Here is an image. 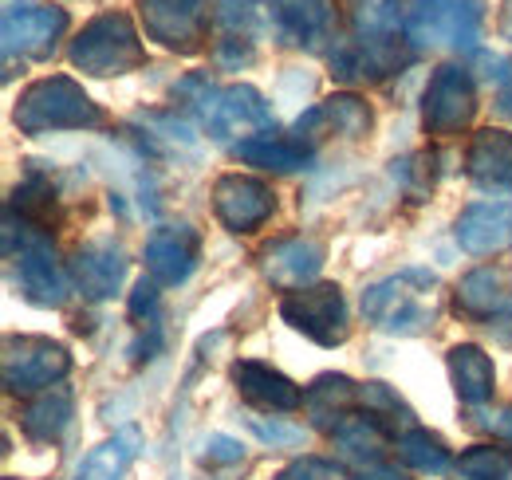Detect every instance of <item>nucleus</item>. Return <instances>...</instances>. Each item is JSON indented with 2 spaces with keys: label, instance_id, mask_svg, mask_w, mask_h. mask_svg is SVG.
I'll return each instance as SVG.
<instances>
[{
  "label": "nucleus",
  "instance_id": "nucleus-1",
  "mask_svg": "<svg viewBox=\"0 0 512 480\" xmlns=\"http://www.w3.org/2000/svg\"><path fill=\"white\" fill-rule=\"evenodd\" d=\"M363 319L383 335H422L438 323V276L426 268H402L363 292Z\"/></svg>",
  "mask_w": 512,
  "mask_h": 480
},
{
  "label": "nucleus",
  "instance_id": "nucleus-2",
  "mask_svg": "<svg viewBox=\"0 0 512 480\" xmlns=\"http://www.w3.org/2000/svg\"><path fill=\"white\" fill-rule=\"evenodd\" d=\"M174 99H182L217 142H229L237 134H253L256 138L260 130H272V122H276L272 103L249 83L213 87L209 75H190L174 87Z\"/></svg>",
  "mask_w": 512,
  "mask_h": 480
},
{
  "label": "nucleus",
  "instance_id": "nucleus-3",
  "mask_svg": "<svg viewBox=\"0 0 512 480\" xmlns=\"http://www.w3.org/2000/svg\"><path fill=\"white\" fill-rule=\"evenodd\" d=\"M12 119L24 134H52V130H95L107 122V115L71 75H48L24 87Z\"/></svg>",
  "mask_w": 512,
  "mask_h": 480
},
{
  "label": "nucleus",
  "instance_id": "nucleus-4",
  "mask_svg": "<svg viewBox=\"0 0 512 480\" xmlns=\"http://www.w3.org/2000/svg\"><path fill=\"white\" fill-rule=\"evenodd\" d=\"M71 63L83 75H130L146 63V48L138 40V28L127 12H99L83 24V32L71 40Z\"/></svg>",
  "mask_w": 512,
  "mask_h": 480
},
{
  "label": "nucleus",
  "instance_id": "nucleus-5",
  "mask_svg": "<svg viewBox=\"0 0 512 480\" xmlns=\"http://www.w3.org/2000/svg\"><path fill=\"white\" fill-rule=\"evenodd\" d=\"M4 244L8 256L16 264V284L24 292V300L36 307H60L67 300V276L48 244V233L28 229L24 221H16L12 213L4 217Z\"/></svg>",
  "mask_w": 512,
  "mask_h": 480
},
{
  "label": "nucleus",
  "instance_id": "nucleus-6",
  "mask_svg": "<svg viewBox=\"0 0 512 480\" xmlns=\"http://www.w3.org/2000/svg\"><path fill=\"white\" fill-rule=\"evenodd\" d=\"M485 24V0H410L406 40L414 48H473Z\"/></svg>",
  "mask_w": 512,
  "mask_h": 480
},
{
  "label": "nucleus",
  "instance_id": "nucleus-7",
  "mask_svg": "<svg viewBox=\"0 0 512 480\" xmlns=\"http://www.w3.org/2000/svg\"><path fill=\"white\" fill-rule=\"evenodd\" d=\"M71 370V355L64 343H52L44 335H8L4 339V386L8 394H44L60 386Z\"/></svg>",
  "mask_w": 512,
  "mask_h": 480
},
{
  "label": "nucleus",
  "instance_id": "nucleus-8",
  "mask_svg": "<svg viewBox=\"0 0 512 480\" xmlns=\"http://www.w3.org/2000/svg\"><path fill=\"white\" fill-rule=\"evenodd\" d=\"M67 32V12L44 0H12L4 8V63L48 60Z\"/></svg>",
  "mask_w": 512,
  "mask_h": 480
},
{
  "label": "nucleus",
  "instance_id": "nucleus-9",
  "mask_svg": "<svg viewBox=\"0 0 512 480\" xmlns=\"http://www.w3.org/2000/svg\"><path fill=\"white\" fill-rule=\"evenodd\" d=\"M280 319L308 335L312 343L320 347H339L347 343L351 335V319H347V300L335 284H316V288H300V292H288L280 300Z\"/></svg>",
  "mask_w": 512,
  "mask_h": 480
},
{
  "label": "nucleus",
  "instance_id": "nucleus-10",
  "mask_svg": "<svg viewBox=\"0 0 512 480\" xmlns=\"http://www.w3.org/2000/svg\"><path fill=\"white\" fill-rule=\"evenodd\" d=\"M477 115V83L465 67L442 63L430 83H426V99H422V122L426 134L434 138H453L461 134Z\"/></svg>",
  "mask_w": 512,
  "mask_h": 480
},
{
  "label": "nucleus",
  "instance_id": "nucleus-11",
  "mask_svg": "<svg viewBox=\"0 0 512 480\" xmlns=\"http://www.w3.org/2000/svg\"><path fill=\"white\" fill-rule=\"evenodd\" d=\"M209 0H138L142 32L166 52L193 56L209 36Z\"/></svg>",
  "mask_w": 512,
  "mask_h": 480
},
{
  "label": "nucleus",
  "instance_id": "nucleus-12",
  "mask_svg": "<svg viewBox=\"0 0 512 480\" xmlns=\"http://www.w3.org/2000/svg\"><path fill=\"white\" fill-rule=\"evenodd\" d=\"M213 213L237 237L241 233H256L276 213V193H272V185H264L260 178L225 174L213 185Z\"/></svg>",
  "mask_w": 512,
  "mask_h": 480
},
{
  "label": "nucleus",
  "instance_id": "nucleus-13",
  "mask_svg": "<svg viewBox=\"0 0 512 480\" xmlns=\"http://www.w3.org/2000/svg\"><path fill=\"white\" fill-rule=\"evenodd\" d=\"M197 256H201V233L193 225H158L142 248L146 272L162 288L186 284L197 268Z\"/></svg>",
  "mask_w": 512,
  "mask_h": 480
},
{
  "label": "nucleus",
  "instance_id": "nucleus-14",
  "mask_svg": "<svg viewBox=\"0 0 512 480\" xmlns=\"http://www.w3.org/2000/svg\"><path fill=\"white\" fill-rule=\"evenodd\" d=\"M229 378H233L237 394H241L249 406H256V410L292 414V410L304 406V390H300L288 374H280L276 366H268V362H260V359H237L233 370H229Z\"/></svg>",
  "mask_w": 512,
  "mask_h": 480
},
{
  "label": "nucleus",
  "instance_id": "nucleus-15",
  "mask_svg": "<svg viewBox=\"0 0 512 480\" xmlns=\"http://www.w3.org/2000/svg\"><path fill=\"white\" fill-rule=\"evenodd\" d=\"M323 256H327L323 244L312 237L276 240L260 252V272L268 284H276L284 292H300V288H312V280L320 276Z\"/></svg>",
  "mask_w": 512,
  "mask_h": 480
},
{
  "label": "nucleus",
  "instance_id": "nucleus-16",
  "mask_svg": "<svg viewBox=\"0 0 512 480\" xmlns=\"http://www.w3.org/2000/svg\"><path fill=\"white\" fill-rule=\"evenodd\" d=\"M71 280L87 300H111L127 280V256L115 240H87L71 256Z\"/></svg>",
  "mask_w": 512,
  "mask_h": 480
},
{
  "label": "nucleus",
  "instance_id": "nucleus-17",
  "mask_svg": "<svg viewBox=\"0 0 512 480\" xmlns=\"http://www.w3.org/2000/svg\"><path fill=\"white\" fill-rule=\"evenodd\" d=\"M465 174L477 189L512 197V134L509 130H477L465 150Z\"/></svg>",
  "mask_w": 512,
  "mask_h": 480
},
{
  "label": "nucleus",
  "instance_id": "nucleus-18",
  "mask_svg": "<svg viewBox=\"0 0 512 480\" xmlns=\"http://www.w3.org/2000/svg\"><path fill=\"white\" fill-rule=\"evenodd\" d=\"M371 107L367 99L343 91V95H331L323 99L320 107H312L308 115L296 119V134L304 138H323V134H339V138H363L371 130Z\"/></svg>",
  "mask_w": 512,
  "mask_h": 480
},
{
  "label": "nucleus",
  "instance_id": "nucleus-19",
  "mask_svg": "<svg viewBox=\"0 0 512 480\" xmlns=\"http://www.w3.org/2000/svg\"><path fill=\"white\" fill-rule=\"evenodd\" d=\"M457 244L473 256H489L512 240V201H477L457 217Z\"/></svg>",
  "mask_w": 512,
  "mask_h": 480
},
{
  "label": "nucleus",
  "instance_id": "nucleus-20",
  "mask_svg": "<svg viewBox=\"0 0 512 480\" xmlns=\"http://www.w3.org/2000/svg\"><path fill=\"white\" fill-rule=\"evenodd\" d=\"M272 20L288 44L316 48L323 36H331L335 8L331 0H272Z\"/></svg>",
  "mask_w": 512,
  "mask_h": 480
},
{
  "label": "nucleus",
  "instance_id": "nucleus-21",
  "mask_svg": "<svg viewBox=\"0 0 512 480\" xmlns=\"http://www.w3.org/2000/svg\"><path fill=\"white\" fill-rule=\"evenodd\" d=\"M355 406H359V386L347 374H323L304 394V410H308L312 425H320L327 433H335L343 421L351 418Z\"/></svg>",
  "mask_w": 512,
  "mask_h": 480
},
{
  "label": "nucleus",
  "instance_id": "nucleus-22",
  "mask_svg": "<svg viewBox=\"0 0 512 480\" xmlns=\"http://www.w3.org/2000/svg\"><path fill=\"white\" fill-rule=\"evenodd\" d=\"M449 362V378H453V390L465 406H485L493 398V386H497V370L493 359L473 347V343H457L446 355Z\"/></svg>",
  "mask_w": 512,
  "mask_h": 480
},
{
  "label": "nucleus",
  "instance_id": "nucleus-23",
  "mask_svg": "<svg viewBox=\"0 0 512 480\" xmlns=\"http://www.w3.org/2000/svg\"><path fill=\"white\" fill-rule=\"evenodd\" d=\"M512 307V296L505 288V276L497 268H473L461 284H457V311L465 319L489 323L497 315H505Z\"/></svg>",
  "mask_w": 512,
  "mask_h": 480
},
{
  "label": "nucleus",
  "instance_id": "nucleus-24",
  "mask_svg": "<svg viewBox=\"0 0 512 480\" xmlns=\"http://www.w3.org/2000/svg\"><path fill=\"white\" fill-rule=\"evenodd\" d=\"M71 418H75V398H71V390H67V386H52V390H44L32 406H24L20 425H24V433H28L32 441L56 445V441H64V433L71 429Z\"/></svg>",
  "mask_w": 512,
  "mask_h": 480
},
{
  "label": "nucleus",
  "instance_id": "nucleus-25",
  "mask_svg": "<svg viewBox=\"0 0 512 480\" xmlns=\"http://www.w3.org/2000/svg\"><path fill=\"white\" fill-rule=\"evenodd\" d=\"M233 150L241 162H249L256 170H272V174H296V170H308V162H312V150L300 138L256 134V138H241Z\"/></svg>",
  "mask_w": 512,
  "mask_h": 480
},
{
  "label": "nucleus",
  "instance_id": "nucleus-26",
  "mask_svg": "<svg viewBox=\"0 0 512 480\" xmlns=\"http://www.w3.org/2000/svg\"><path fill=\"white\" fill-rule=\"evenodd\" d=\"M331 437H335V445H339L351 461L379 465V457H383V449H386V421L379 418V414H371V410H355Z\"/></svg>",
  "mask_w": 512,
  "mask_h": 480
},
{
  "label": "nucleus",
  "instance_id": "nucleus-27",
  "mask_svg": "<svg viewBox=\"0 0 512 480\" xmlns=\"http://www.w3.org/2000/svg\"><path fill=\"white\" fill-rule=\"evenodd\" d=\"M134 453H138V433L123 429V433H115L111 441H103L99 449L87 453V461L79 465L75 480H119L127 473L130 461H134Z\"/></svg>",
  "mask_w": 512,
  "mask_h": 480
},
{
  "label": "nucleus",
  "instance_id": "nucleus-28",
  "mask_svg": "<svg viewBox=\"0 0 512 480\" xmlns=\"http://www.w3.org/2000/svg\"><path fill=\"white\" fill-rule=\"evenodd\" d=\"M12 217H20L28 229H40V233H52L56 225V193L44 178H28L16 185L12 193V205H8Z\"/></svg>",
  "mask_w": 512,
  "mask_h": 480
},
{
  "label": "nucleus",
  "instance_id": "nucleus-29",
  "mask_svg": "<svg viewBox=\"0 0 512 480\" xmlns=\"http://www.w3.org/2000/svg\"><path fill=\"white\" fill-rule=\"evenodd\" d=\"M398 453H402L406 465H414L418 473H430V477H438V473L449 469L446 441L438 433H430V429H406L398 437Z\"/></svg>",
  "mask_w": 512,
  "mask_h": 480
},
{
  "label": "nucleus",
  "instance_id": "nucleus-30",
  "mask_svg": "<svg viewBox=\"0 0 512 480\" xmlns=\"http://www.w3.org/2000/svg\"><path fill=\"white\" fill-rule=\"evenodd\" d=\"M453 480H512V453L501 445H473L453 461Z\"/></svg>",
  "mask_w": 512,
  "mask_h": 480
},
{
  "label": "nucleus",
  "instance_id": "nucleus-31",
  "mask_svg": "<svg viewBox=\"0 0 512 480\" xmlns=\"http://www.w3.org/2000/svg\"><path fill=\"white\" fill-rule=\"evenodd\" d=\"M213 20H217L221 36H237V40H253V44H256V32H260V12H256L253 0H217Z\"/></svg>",
  "mask_w": 512,
  "mask_h": 480
},
{
  "label": "nucleus",
  "instance_id": "nucleus-32",
  "mask_svg": "<svg viewBox=\"0 0 512 480\" xmlns=\"http://www.w3.org/2000/svg\"><path fill=\"white\" fill-rule=\"evenodd\" d=\"M276 480H351L343 465L323 461V457H300L292 461L284 473H276Z\"/></svg>",
  "mask_w": 512,
  "mask_h": 480
},
{
  "label": "nucleus",
  "instance_id": "nucleus-33",
  "mask_svg": "<svg viewBox=\"0 0 512 480\" xmlns=\"http://www.w3.org/2000/svg\"><path fill=\"white\" fill-rule=\"evenodd\" d=\"M130 315L142 327H158V284L154 280H138V288L130 296Z\"/></svg>",
  "mask_w": 512,
  "mask_h": 480
},
{
  "label": "nucleus",
  "instance_id": "nucleus-34",
  "mask_svg": "<svg viewBox=\"0 0 512 480\" xmlns=\"http://www.w3.org/2000/svg\"><path fill=\"white\" fill-rule=\"evenodd\" d=\"M217 63L225 67V71H237V67H245V63L253 60V40H237V36H221L217 40Z\"/></svg>",
  "mask_w": 512,
  "mask_h": 480
},
{
  "label": "nucleus",
  "instance_id": "nucleus-35",
  "mask_svg": "<svg viewBox=\"0 0 512 480\" xmlns=\"http://www.w3.org/2000/svg\"><path fill=\"white\" fill-rule=\"evenodd\" d=\"M241 457H245V445L233 441V437H225V433H213L205 441V461H213V465H233Z\"/></svg>",
  "mask_w": 512,
  "mask_h": 480
},
{
  "label": "nucleus",
  "instance_id": "nucleus-36",
  "mask_svg": "<svg viewBox=\"0 0 512 480\" xmlns=\"http://www.w3.org/2000/svg\"><path fill=\"white\" fill-rule=\"evenodd\" d=\"M249 425H253L264 441H272V445H296V441L304 437V433L292 429V425H264V421H256V418H249Z\"/></svg>",
  "mask_w": 512,
  "mask_h": 480
},
{
  "label": "nucleus",
  "instance_id": "nucleus-37",
  "mask_svg": "<svg viewBox=\"0 0 512 480\" xmlns=\"http://www.w3.org/2000/svg\"><path fill=\"white\" fill-rule=\"evenodd\" d=\"M355 480H406L398 469H386V465H371V469H363Z\"/></svg>",
  "mask_w": 512,
  "mask_h": 480
},
{
  "label": "nucleus",
  "instance_id": "nucleus-38",
  "mask_svg": "<svg viewBox=\"0 0 512 480\" xmlns=\"http://www.w3.org/2000/svg\"><path fill=\"white\" fill-rule=\"evenodd\" d=\"M493 433H497L501 441H509V445H512V406H505V410L497 414V421H493Z\"/></svg>",
  "mask_w": 512,
  "mask_h": 480
},
{
  "label": "nucleus",
  "instance_id": "nucleus-39",
  "mask_svg": "<svg viewBox=\"0 0 512 480\" xmlns=\"http://www.w3.org/2000/svg\"><path fill=\"white\" fill-rule=\"evenodd\" d=\"M497 107H501V115H505V119H512V79L505 83V87H501V99H497Z\"/></svg>",
  "mask_w": 512,
  "mask_h": 480
},
{
  "label": "nucleus",
  "instance_id": "nucleus-40",
  "mask_svg": "<svg viewBox=\"0 0 512 480\" xmlns=\"http://www.w3.org/2000/svg\"><path fill=\"white\" fill-rule=\"evenodd\" d=\"M497 28H501V36L512 44V0L505 4V12H501V24H497Z\"/></svg>",
  "mask_w": 512,
  "mask_h": 480
}]
</instances>
